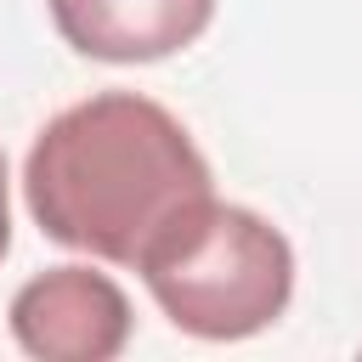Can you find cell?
Listing matches in <instances>:
<instances>
[{"label":"cell","mask_w":362,"mask_h":362,"mask_svg":"<svg viewBox=\"0 0 362 362\" xmlns=\"http://www.w3.org/2000/svg\"><path fill=\"white\" fill-rule=\"evenodd\" d=\"M23 198L51 243L107 266H141L153 238L215 192L204 153L164 102L96 90L34 136Z\"/></svg>","instance_id":"obj_1"},{"label":"cell","mask_w":362,"mask_h":362,"mask_svg":"<svg viewBox=\"0 0 362 362\" xmlns=\"http://www.w3.org/2000/svg\"><path fill=\"white\" fill-rule=\"evenodd\" d=\"M11 339L40 362H113L130 345V300L107 272L51 266L11 294Z\"/></svg>","instance_id":"obj_3"},{"label":"cell","mask_w":362,"mask_h":362,"mask_svg":"<svg viewBox=\"0 0 362 362\" xmlns=\"http://www.w3.org/2000/svg\"><path fill=\"white\" fill-rule=\"evenodd\" d=\"M11 249V204H6V153H0V260Z\"/></svg>","instance_id":"obj_5"},{"label":"cell","mask_w":362,"mask_h":362,"mask_svg":"<svg viewBox=\"0 0 362 362\" xmlns=\"http://www.w3.org/2000/svg\"><path fill=\"white\" fill-rule=\"evenodd\" d=\"M136 272L158 311L192 339H249L272 328L294 294L288 238L266 215L221 198L170 221Z\"/></svg>","instance_id":"obj_2"},{"label":"cell","mask_w":362,"mask_h":362,"mask_svg":"<svg viewBox=\"0 0 362 362\" xmlns=\"http://www.w3.org/2000/svg\"><path fill=\"white\" fill-rule=\"evenodd\" d=\"M57 34L96 62H158L170 51H187L209 17L215 0H45Z\"/></svg>","instance_id":"obj_4"}]
</instances>
